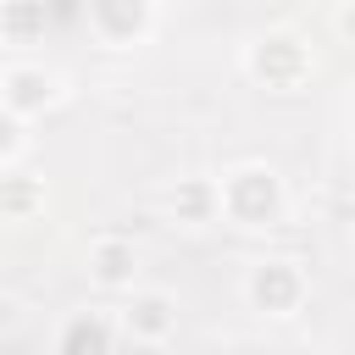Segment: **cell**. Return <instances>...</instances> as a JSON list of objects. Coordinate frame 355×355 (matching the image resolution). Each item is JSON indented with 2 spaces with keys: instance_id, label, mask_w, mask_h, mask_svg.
Here are the masks:
<instances>
[{
  "instance_id": "cell-1",
  "label": "cell",
  "mask_w": 355,
  "mask_h": 355,
  "mask_svg": "<svg viewBox=\"0 0 355 355\" xmlns=\"http://www.w3.org/2000/svg\"><path fill=\"white\" fill-rule=\"evenodd\" d=\"M172 327H178V311L166 305V294H144L133 300V311H122V338L133 344H161Z\"/></svg>"
},
{
  "instance_id": "cell-2",
  "label": "cell",
  "mask_w": 355,
  "mask_h": 355,
  "mask_svg": "<svg viewBox=\"0 0 355 355\" xmlns=\"http://www.w3.org/2000/svg\"><path fill=\"white\" fill-rule=\"evenodd\" d=\"M250 300H255L266 316H294L300 277H294V272H283V261H272V266H261V272L250 277Z\"/></svg>"
},
{
  "instance_id": "cell-3",
  "label": "cell",
  "mask_w": 355,
  "mask_h": 355,
  "mask_svg": "<svg viewBox=\"0 0 355 355\" xmlns=\"http://www.w3.org/2000/svg\"><path fill=\"white\" fill-rule=\"evenodd\" d=\"M116 338H122V322H111L105 311H94V316H78V322L61 333V349H83V344H89V349H111Z\"/></svg>"
},
{
  "instance_id": "cell-4",
  "label": "cell",
  "mask_w": 355,
  "mask_h": 355,
  "mask_svg": "<svg viewBox=\"0 0 355 355\" xmlns=\"http://www.w3.org/2000/svg\"><path fill=\"white\" fill-rule=\"evenodd\" d=\"M128 277V250H100V283H122Z\"/></svg>"
}]
</instances>
